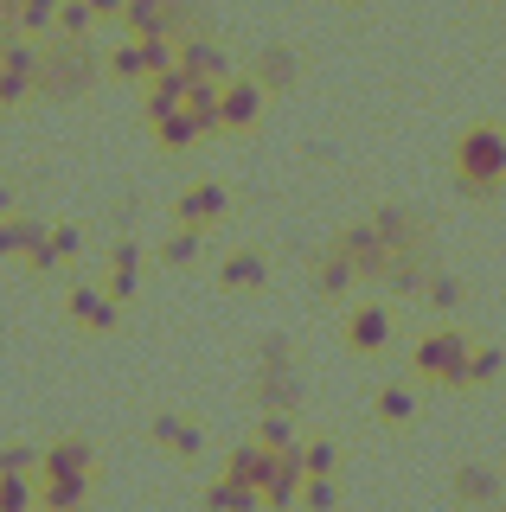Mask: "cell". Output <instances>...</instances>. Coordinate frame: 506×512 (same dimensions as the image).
<instances>
[{
  "instance_id": "6da1fadb",
  "label": "cell",
  "mask_w": 506,
  "mask_h": 512,
  "mask_svg": "<svg viewBox=\"0 0 506 512\" xmlns=\"http://www.w3.org/2000/svg\"><path fill=\"white\" fill-rule=\"evenodd\" d=\"M468 333L462 327H430L410 346V378L417 384H442V391H462V365H468Z\"/></svg>"
},
{
  "instance_id": "7a4b0ae2",
  "label": "cell",
  "mask_w": 506,
  "mask_h": 512,
  "mask_svg": "<svg viewBox=\"0 0 506 512\" xmlns=\"http://www.w3.org/2000/svg\"><path fill=\"white\" fill-rule=\"evenodd\" d=\"M455 173H462V186L474 192V199H487V192L506 180V135H494V128L462 135V148H455Z\"/></svg>"
},
{
  "instance_id": "3957f363",
  "label": "cell",
  "mask_w": 506,
  "mask_h": 512,
  "mask_svg": "<svg viewBox=\"0 0 506 512\" xmlns=\"http://www.w3.org/2000/svg\"><path fill=\"white\" fill-rule=\"evenodd\" d=\"M391 333H398V314H391L385 301H366V308L346 314L340 340H346V352H359V359H378V352L391 346Z\"/></svg>"
},
{
  "instance_id": "277c9868",
  "label": "cell",
  "mask_w": 506,
  "mask_h": 512,
  "mask_svg": "<svg viewBox=\"0 0 506 512\" xmlns=\"http://www.w3.org/2000/svg\"><path fill=\"white\" fill-rule=\"evenodd\" d=\"M71 320H77L84 333H116L122 301L109 295V288H97V282H71Z\"/></svg>"
},
{
  "instance_id": "5b68a950",
  "label": "cell",
  "mask_w": 506,
  "mask_h": 512,
  "mask_svg": "<svg viewBox=\"0 0 506 512\" xmlns=\"http://www.w3.org/2000/svg\"><path fill=\"white\" fill-rule=\"evenodd\" d=\"M39 474L97 480V448H90L84 436H58V442H45V455H39Z\"/></svg>"
},
{
  "instance_id": "8992f818",
  "label": "cell",
  "mask_w": 506,
  "mask_h": 512,
  "mask_svg": "<svg viewBox=\"0 0 506 512\" xmlns=\"http://www.w3.org/2000/svg\"><path fill=\"white\" fill-rule=\"evenodd\" d=\"M148 436L161 442L167 455H180V461H199V455H205V436H199L193 423H180V416H167V410L148 416Z\"/></svg>"
},
{
  "instance_id": "52a82bcc",
  "label": "cell",
  "mask_w": 506,
  "mask_h": 512,
  "mask_svg": "<svg viewBox=\"0 0 506 512\" xmlns=\"http://www.w3.org/2000/svg\"><path fill=\"white\" fill-rule=\"evenodd\" d=\"M257 116H263L257 84H225L218 90V128H257Z\"/></svg>"
},
{
  "instance_id": "ba28073f",
  "label": "cell",
  "mask_w": 506,
  "mask_h": 512,
  "mask_svg": "<svg viewBox=\"0 0 506 512\" xmlns=\"http://www.w3.org/2000/svg\"><path fill=\"white\" fill-rule=\"evenodd\" d=\"M455 500L474 506V512H494L500 506V474L494 468H474V461H468V468H455Z\"/></svg>"
},
{
  "instance_id": "9c48e42d",
  "label": "cell",
  "mask_w": 506,
  "mask_h": 512,
  "mask_svg": "<svg viewBox=\"0 0 506 512\" xmlns=\"http://www.w3.org/2000/svg\"><path fill=\"white\" fill-rule=\"evenodd\" d=\"M205 512H263V493L250 487V480L218 474L212 487H205Z\"/></svg>"
},
{
  "instance_id": "30bf717a",
  "label": "cell",
  "mask_w": 506,
  "mask_h": 512,
  "mask_svg": "<svg viewBox=\"0 0 506 512\" xmlns=\"http://www.w3.org/2000/svg\"><path fill=\"white\" fill-rule=\"evenodd\" d=\"M225 186H186L180 192V224H193V231H205V224L225 218Z\"/></svg>"
},
{
  "instance_id": "8fae6325",
  "label": "cell",
  "mask_w": 506,
  "mask_h": 512,
  "mask_svg": "<svg viewBox=\"0 0 506 512\" xmlns=\"http://www.w3.org/2000/svg\"><path fill=\"white\" fill-rule=\"evenodd\" d=\"M39 506H52V512H84V506H90V480L39 474Z\"/></svg>"
},
{
  "instance_id": "7c38bea8",
  "label": "cell",
  "mask_w": 506,
  "mask_h": 512,
  "mask_svg": "<svg viewBox=\"0 0 506 512\" xmlns=\"http://www.w3.org/2000/svg\"><path fill=\"white\" fill-rule=\"evenodd\" d=\"M372 416L385 429H404V423H417V391L410 384H378V397H372Z\"/></svg>"
},
{
  "instance_id": "4fadbf2b",
  "label": "cell",
  "mask_w": 506,
  "mask_h": 512,
  "mask_svg": "<svg viewBox=\"0 0 506 512\" xmlns=\"http://www.w3.org/2000/svg\"><path fill=\"white\" fill-rule=\"evenodd\" d=\"M218 282H225V288H263V282H270V263H263L257 250H237V256L218 263Z\"/></svg>"
},
{
  "instance_id": "5bb4252c",
  "label": "cell",
  "mask_w": 506,
  "mask_h": 512,
  "mask_svg": "<svg viewBox=\"0 0 506 512\" xmlns=\"http://www.w3.org/2000/svg\"><path fill=\"white\" fill-rule=\"evenodd\" d=\"M270 455H276V448H263L257 436H250V442H237V448H231L225 474H231V480H250V487H263V468H270Z\"/></svg>"
},
{
  "instance_id": "9a60e30c",
  "label": "cell",
  "mask_w": 506,
  "mask_h": 512,
  "mask_svg": "<svg viewBox=\"0 0 506 512\" xmlns=\"http://www.w3.org/2000/svg\"><path fill=\"white\" fill-rule=\"evenodd\" d=\"M353 276H359V269H353V263H346V256H340V244H334V250H327V256H321V269H314V288H321V295H327V301H340V295H346V288H353Z\"/></svg>"
},
{
  "instance_id": "2e32d148",
  "label": "cell",
  "mask_w": 506,
  "mask_h": 512,
  "mask_svg": "<svg viewBox=\"0 0 506 512\" xmlns=\"http://www.w3.org/2000/svg\"><path fill=\"white\" fill-rule=\"evenodd\" d=\"M506 372V352L500 346H468V365H462V391H474V384H494Z\"/></svg>"
},
{
  "instance_id": "e0dca14e",
  "label": "cell",
  "mask_w": 506,
  "mask_h": 512,
  "mask_svg": "<svg viewBox=\"0 0 506 512\" xmlns=\"http://www.w3.org/2000/svg\"><path fill=\"white\" fill-rule=\"evenodd\" d=\"M39 224L33 218H20V212H13V218H0V263H7V256H26V250H33L39 244Z\"/></svg>"
},
{
  "instance_id": "ac0fdd59",
  "label": "cell",
  "mask_w": 506,
  "mask_h": 512,
  "mask_svg": "<svg viewBox=\"0 0 506 512\" xmlns=\"http://www.w3.org/2000/svg\"><path fill=\"white\" fill-rule=\"evenodd\" d=\"M135 288H141V256H135V244H116V269H109V295H116V301H135Z\"/></svg>"
},
{
  "instance_id": "d6986e66",
  "label": "cell",
  "mask_w": 506,
  "mask_h": 512,
  "mask_svg": "<svg viewBox=\"0 0 506 512\" xmlns=\"http://www.w3.org/2000/svg\"><path fill=\"white\" fill-rule=\"evenodd\" d=\"M39 506V474H0V512H33Z\"/></svg>"
},
{
  "instance_id": "ffe728a7",
  "label": "cell",
  "mask_w": 506,
  "mask_h": 512,
  "mask_svg": "<svg viewBox=\"0 0 506 512\" xmlns=\"http://www.w3.org/2000/svg\"><path fill=\"white\" fill-rule=\"evenodd\" d=\"M257 442H263V448H302V436H295V416H289V410H263Z\"/></svg>"
},
{
  "instance_id": "44dd1931",
  "label": "cell",
  "mask_w": 506,
  "mask_h": 512,
  "mask_svg": "<svg viewBox=\"0 0 506 512\" xmlns=\"http://www.w3.org/2000/svg\"><path fill=\"white\" fill-rule=\"evenodd\" d=\"M295 506L334 512V506H340V480H334V474H308V480H302V500H295Z\"/></svg>"
},
{
  "instance_id": "7402d4cb",
  "label": "cell",
  "mask_w": 506,
  "mask_h": 512,
  "mask_svg": "<svg viewBox=\"0 0 506 512\" xmlns=\"http://www.w3.org/2000/svg\"><path fill=\"white\" fill-rule=\"evenodd\" d=\"M302 474H340V442L334 436L302 442Z\"/></svg>"
},
{
  "instance_id": "603a6c76",
  "label": "cell",
  "mask_w": 506,
  "mask_h": 512,
  "mask_svg": "<svg viewBox=\"0 0 506 512\" xmlns=\"http://www.w3.org/2000/svg\"><path fill=\"white\" fill-rule=\"evenodd\" d=\"M161 263L167 269H193L199 263V231H193V224H180V237H167V244H161Z\"/></svg>"
},
{
  "instance_id": "cb8c5ba5",
  "label": "cell",
  "mask_w": 506,
  "mask_h": 512,
  "mask_svg": "<svg viewBox=\"0 0 506 512\" xmlns=\"http://www.w3.org/2000/svg\"><path fill=\"white\" fill-rule=\"evenodd\" d=\"M39 455L33 442H0V474H39Z\"/></svg>"
},
{
  "instance_id": "d4e9b609",
  "label": "cell",
  "mask_w": 506,
  "mask_h": 512,
  "mask_svg": "<svg viewBox=\"0 0 506 512\" xmlns=\"http://www.w3.org/2000/svg\"><path fill=\"white\" fill-rule=\"evenodd\" d=\"M423 301H430V308H442V314L462 308V282H455V276H423Z\"/></svg>"
},
{
  "instance_id": "484cf974",
  "label": "cell",
  "mask_w": 506,
  "mask_h": 512,
  "mask_svg": "<svg viewBox=\"0 0 506 512\" xmlns=\"http://www.w3.org/2000/svg\"><path fill=\"white\" fill-rule=\"evenodd\" d=\"M77 250H84V231H77V224H58V231H52V256H58V263H71Z\"/></svg>"
},
{
  "instance_id": "4316f807",
  "label": "cell",
  "mask_w": 506,
  "mask_h": 512,
  "mask_svg": "<svg viewBox=\"0 0 506 512\" xmlns=\"http://www.w3.org/2000/svg\"><path fill=\"white\" fill-rule=\"evenodd\" d=\"M7 205H13V192H7V186H0V212H7Z\"/></svg>"
},
{
  "instance_id": "83f0119b",
  "label": "cell",
  "mask_w": 506,
  "mask_h": 512,
  "mask_svg": "<svg viewBox=\"0 0 506 512\" xmlns=\"http://www.w3.org/2000/svg\"><path fill=\"white\" fill-rule=\"evenodd\" d=\"M33 512H52V506H33Z\"/></svg>"
}]
</instances>
